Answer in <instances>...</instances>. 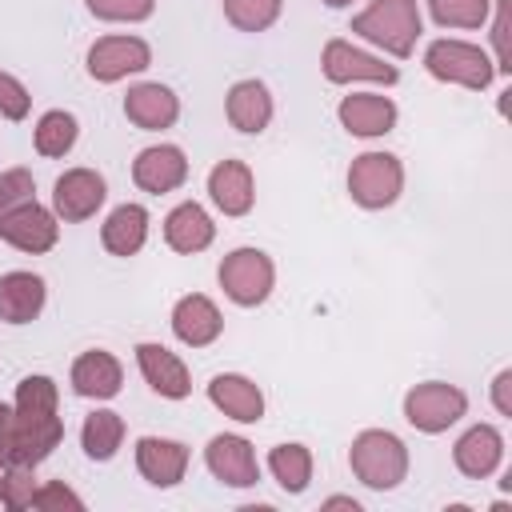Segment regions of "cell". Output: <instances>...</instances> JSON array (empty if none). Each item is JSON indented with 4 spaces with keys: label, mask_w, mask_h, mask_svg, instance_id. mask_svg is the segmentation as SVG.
I'll return each mask as SVG.
<instances>
[{
    "label": "cell",
    "mask_w": 512,
    "mask_h": 512,
    "mask_svg": "<svg viewBox=\"0 0 512 512\" xmlns=\"http://www.w3.org/2000/svg\"><path fill=\"white\" fill-rule=\"evenodd\" d=\"M56 384L48 376H24L16 388V412L0 416V456L4 464L32 468L60 444Z\"/></svg>",
    "instance_id": "cell-1"
},
{
    "label": "cell",
    "mask_w": 512,
    "mask_h": 512,
    "mask_svg": "<svg viewBox=\"0 0 512 512\" xmlns=\"http://www.w3.org/2000/svg\"><path fill=\"white\" fill-rule=\"evenodd\" d=\"M36 184L24 168L0 176V240L20 252H48L60 236L56 220L36 204Z\"/></svg>",
    "instance_id": "cell-2"
},
{
    "label": "cell",
    "mask_w": 512,
    "mask_h": 512,
    "mask_svg": "<svg viewBox=\"0 0 512 512\" xmlns=\"http://www.w3.org/2000/svg\"><path fill=\"white\" fill-rule=\"evenodd\" d=\"M352 32L380 44L392 56H408L416 36H420V12L416 0H372L356 20Z\"/></svg>",
    "instance_id": "cell-3"
},
{
    "label": "cell",
    "mask_w": 512,
    "mask_h": 512,
    "mask_svg": "<svg viewBox=\"0 0 512 512\" xmlns=\"http://www.w3.org/2000/svg\"><path fill=\"white\" fill-rule=\"evenodd\" d=\"M348 460H352V472H356L368 488H376V492L396 488V484L404 480V472H408V452H404V444H400L392 432H380V428L360 432V436L352 440Z\"/></svg>",
    "instance_id": "cell-4"
},
{
    "label": "cell",
    "mask_w": 512,
    "mask_h": 512,
    "mask_svg": "<svg viewBox=\"0 0 512 512\" xmlns=\"http://www.w3.org/2000/svg\"><path fill=\"white\" fill-rule=\"evenodd\" d=\"M400 184H404V168L388 152H364L348 168V192L360 208H388L400 196Z\"/></svg>",
    "instance_id": "cell-5"
},
{
    "label": "cell",
    "mask_w": 512,
    "mask_h": 512,
    "mask_svg": "<svg viewBox=\"0 0 512 512\" xmlns=\"http://www.w3.org/2000/svg\"><path fill=\"white\" fill-rule=\"evenodd\" d=\"M272 280H276L272 260H268L260 248H236V252L224 256V264H220V284H224V292H228L240 308L264 304L268 292H272Z\"/></svg>",
    "instance_id": "cell-6"
},
{
    "label": "cell",
    "mask_w": 512,
    "mask_h": 512,
    "mask_svg": "<svg viewBox=\"0 0 512 512\" xmlns=\"http://www.w3.org/2000/svg\"><path fill=\"white\" fill-rule=\"evenodd\" d=\"M424 64L436 80H452V84H464V88H488V80H492V60L476 44H464V40L428 44Z\"/></svg>",
    "instance_id": "cell-7"
},
{
    "label": "cell",
    "mask_w": 512,
    "mask_h": 512,
    "mask_svg": "<svg viewBox=\"0 0 512 512\" xmlns=\"http://www.w3.org/2000/svg\"><path fill=\"white\" fill-rule=\"evenodd\" d=\"M468 400L460 388L452 384H440V380H428V384H416L408 396H404V416L412 428L420 432H444L448 424H456L464 416Z\"/></svg>",
    "instance_id": "cell-8"
},
{
    "label": "cell",
    "mask_w": 512,
    "mask_h": 512,
    "mask_svg": "<svg viewBox=\"0 0 512 512\" xmlns=\"http://www.w3.org/2000/svg\"><path fill=\"white\" fill-rule=\"evenodd\" d=\"M152 64V48L136 36H104L88 48V76L100 84H112L128 72H140Z\"/></svg>",
    "instance_id": "cell-9"
},
{
    "label": "cell",
    "mask_w": 512,
    "mask_h": 512,
    "mask_svg": "<svg viewBox=\"0 0 512 512\" xmlns=\"http://www.w3.org/2000/svg\"><path fill=\"white\" fill-rule=\"evenodd\" d=\"M108 188H104V176L92 172V168H68L56 188H52V204L64 220H88L96 216V208L104 204Z\"/></svg>",
    "instance_id": "cell-10"
},
{
    "label": "cell",
    "mask_w": 512,
    "mask_h": 512,
    "mask_svg": "<svg viewBox=\"0 0 512 512\" xmlns=\"http://www.w3.org/2000/svg\"><path fill=\"white\" fill-rule=\"evenodd\" d=\"M132 180H136L144 192L164 196V192H172V188H180V184L188 180V160H184V152H180L176 144H152V148H144V152L136 156Z\"/></svg>",
    "instance_id": "cell-11"
},
{
    "label": "cell",
    "mask_w": 512,
    "mask_h": 512,
    "mask_svg": "<svg viewBox=\"0 0 512 512\" xmlns=\"http://www.w3.org/2000/svg\"><path fill=\"white\" fill-rule=\"evenodd\" d=\"M204 460H208L212 476L232 484V488H252L260 480L256 452H252V444L244 436H212L208 448H204Z\"/></svg>",
    "instance_id": "cell-12"
},
{
    "label": "cell",
    "mask_w": 512,
    "mask_h": 512,
    "mask_svg": "<svg viewBox=\"0 0 512 512\" xmlns=\"http://www.w3.org/2000/svg\"><path fill=\"white\" fill-rule=\"evenodd\" d=\"M324 76L332 84H348V80H380V84H396V68L344 44V40H328L324 44Z\"/></svg>",
    "instance_id": "cell-13"
},
{
    "label": "cell",
    "mask_w": 512,
    "mask_h": 512,
    "mask_svg": "<svg viewBox=\"0 0 512 512\" xmlns=\"http://www.w3.org/2000/svg\"><path fill=\"white\" fill-rule=\"evenodd\" d=\"M136 468L148 484L156 488H172L184 480L188 468V448L180 440H160V436H144L136 440Z\"/></svg>",
    "instance_id": "cell-14"
},
{
    "label": "cell",
    "mask_w": 512,
    "mask_h": 512,
    "mask_svg": "<svg viewBox=\"0 0 512 512\" xmlns=\"http://www.w3.org/2000/svg\"><path fill=\"white\" fill-rule=\"evenodd\" d=\"M136 360H140V372L152 384V392H160L168 400H184L192 392V376H188L184 360L176 352H168L164 344H140Z\"/></svg>",
    "instance_id": "cell-15"
},
{
    "label": "cell",
    "mask_w": 512,
    "mask_h": 512,
    "mask_svg": "<svg viewBox=\"0 0 512 512\" xmlns=\"http://www.w3.org/2000/svg\"><path fill=\"white\" fill-rule=\"evenodd\" d=\"M124 116H128L136 128H148V132L172 128L176 116H180V100H176L172 88H164V84H136V88H128V96H124Z\"/></svg>",
    "instance_id": "cell-16"
},
{
    "label": "cell",
    "mask_w": 512,
    "mask_h": 512,
    "mask_svg": "<svg viewBox=\"0 0 512 512\" xmlns=\"http://www.w3.org/2000/svg\"><path fill=\"white\" fill-rule=\"evenodd\" d=\"M208 192L216 200V208L224 216H244L256 200V188H252V172L248 164L240 160H220L212 172H208Z\"/></svg>",
    "instance_id": "cell-17"
},
{
    "label": "cell",
    "mask_w": 512,
    "mask_h": 512,
    "mask_svg": "<svg viewBox=\"0 0 512 512\" xmlns=\"http://www.w3.org/2000/svg\"><path fill=\"white\" fill-rule=\"evenodd\" d=\"M220 328H224V320H220V312H216V304L208 296L192 292V296L176 300V308H172V332L184 344L204 348V344H212L220 336Z\"/></svg>",
    "instance_id": "cell-18"
},
{
    "label": "cell",
    "mask_w": 512,
    "mask_h": 512,
    "mask_svg": "<svg viewBox=\"0 0 512 512\" xmlns=\"http://www.w3.org/2000/svg\"><path fill=\"white\" fill-rule=\"evenodd\" d=\"M120 384H124V372H120V360H116L112 352L92 348V352L76 356V364H72V388H76L80 396L108 400V396L120 392Z\"/></svg>",
    "instance_id": "cell-19"
},
{
    "label": "cell",
    "mask_w": 512,
    "mask_h": 512,
    "mask_svg": "<svg viewBox=\"0 0 512 512\" xmlns=\"http://www.w3.org/2000/svg\"><path fill=\"white\" fill-rule=\"evenodd\" d=\"M208 400H212L220 412H228L232 420H240V424H256V420L264 416V392H260L248 376H232V372L216 376V380L208 384Z\"/></svg>",
    "instance_id": "cell-20"
},
{
    "label": "cell",
    "mask_w": 512,
    "mask_h": 512,
    "mask_svg": "<svg viewBox=\"0 0 512 512\" xmlns=\"http://www.w3.org/2000/svg\"><path fill=\"white\" fill-rule=\"evenodd\" d=\"M44 308V280L36 272H8L0 276V320L28 324Z\"/></svg>",
    "instance_id": "cell-21"
},
{
    "label": "cell",
    "mask_w": 512,
    "mask_h": 512,
    "mask_svg": "<svg viewBox=\"0 0 512 512\" xmlns=\"http://www.w3.org/2000/svg\"><path fill=\"white\" fill-rule=\"evenodd\" d=\"M224 108H228L232 128H240V132H248V136L264 132L268 120H272V96H268V88H264L260 80H240V84H232Z\"/></svg>",
    "instance_id": "cell-22"
},
{
    "label": "cell",
    "mask_w": 512,
    "mask_h": 512,
    "mask_svg": "<svg viewBox=\"0 0 512 512\" xmlns=\"http://www.w3.org/2000/svg\"><path fill=\"white\" fill-rule=\"evenodd\" d=\"M340 124L352 136H384L396 124V104L388 96H344L340 100Z\"/></svg>",
    "instance_id": "cell-23"
},
{
    "label": "cell",
    "mask_w": 512,
    "mask_h": 512,
    "mask_svg": "<svg viewBox=\"0 0 512 512\" xmlns=\"http://www.w3.org/2000/svg\"><path fill=\"white\" fill-rule=\"evenodd\" d=\"M212 236H216V228H212L208 212H204L196 200L172 208L168 220H164V240H168V248H176V252H204V248L212 244Z\"/></svg>",
    "instance_id": "cell-24"
},
{
    "label": "cell",
    "mask_w": 512,
    "mask_h": 512,
    "mask_svg": "<svg viewBox=\"0 0 512 512\" xmlns=\"http://www.w3.org/2000/svg\"><path fill=\"white\" fill-rule=\"evenodd\" d=\"M500 452H504V440H500V432L496 428H488V424H476V428H468L460 440H456V468L464 472V476H472V480H480V476H488L496 464H500Z\"/></svg>",
    "instance_id": "cell-25"
},
{
    "label": "cell",
    "mask_w": 512,
    "mask_h": 512,
    "mask_svg": "<svg viewBox=\"0 0 512 512\" xmlns=\"http://www.w3.org/2000/svg\"><path fill=\"white\" fill-rule=\"evenodd\" d=\"M100 240H104V248H108L112 256H136V252L144 248V240H148V212H144L140 204H120V208L104 220Z\"/></svg>",
    "instance_id": "cell-26"
},
{
    "label": "cell",
    "mask_w": 512,
    "mask_h": 512,
    "mask_svg": "<svg viewBox=\"0 0 512 512\" xmlns=\"http://www.w3.org/2000/svg\"><path fill=\"white\" fill-rule=\"evenodd\" d=\"M120 440H124V420L116 412H108V408L92 412L84 420V428H80V444H84V452L92 460H112L116 448H120Z\"/></svg>",
    "instance_id": "cell-27"
},
{
    "label": "cell",
    "mask_w": 512,
    "mask_h": 512,
    "mask_svg": "<svg viewBox=\"0 0 512 512\" xmlns=\"http://www.w3.org/2000/svg\"><path fill=\"white\" fill-rule=\"evenodd\" d=\"M268 468L272 476L280 480L284 492H304L308 480H312V456L304 444H276L268 452Z\"/></svg>",
    "instance_id": "cell-28"
},
{
    "label": "cell",
    "mask_w": 512,
    "mask_h": 512,
    "mask_svg": "<svg viewBox=\"0 0 512 512\" xmlns=\"http://www.w3.org/2000/svg\"><path fill=\"white\" fill-rule=\"evenodd\" d=\"M72 144H76V116L60 112V108L44 112L36 124V152L40 156H64Z\"/></svg>",
    "instance_id": "cell-29"
},
{
    "label": "cell",
    "mask_w": 512,
    "mask_h": 512,
    "mask_svg": "<svg viewBox=\"0 0 512 512\" xmlns=\"http://www.w3.org/2000/svg\"><path fill=\"white\" fill-rule=\"evenodd\" d=\"M224 16L240 32H264L280 16V0H224Z\"/></svg>",
    "instance_id": "cell-30"
},
{
    "label": "cell",
    "mask_w": 512,
    "mask_h": 512,
    "mask_svg": "<svg viewBox=\"0 0 512 512\" xmlns=\"http://www.w3.org/2000/svg\"><path fill=\"white\" fill-rule=\"evenodd\" d=\"M428 8L444 28H480L488 16V0H428Z\"/></svg>",
    "instance_id": "cell-31"
},
{
    "label": "cell",
    "mask_w": 512,
    "mask_h": 512,
    "mask_svg": "<svg viewBox=\"0 0 512 512\" xmlns=\"http://www.w3.org/2000/svg\"><path fill=\"white\" fill-rule=\"evenodd\" d=\"M156 0H88V12L100 20H144Z\"/></svg>",
    "instance_id": "cell-32"
},
{
    "label": "cell",
    "mask_w": 512,
    "mask_h": 512,
    "mask_svg": "<svg viewBox=\"0 0 512 512\" xmlns=\"http://www.w3.org/2000/svg\"><path fill=\"white\" fill-rule=\"evenodd\" d=\"M28 104H32L28 88H24L16 76L0 72V116H4V120H24V116H28Z\"/></svg>",
    "instance_id": "cell-33"
},
{
    "label": "cell",
    "mask_w": 512,
    "mask_h": 512,
    "mask_svg": "<svg viewBox=\"0 0 512 512\" xmlns=\"http://www.w3.org/2000/svg\"><path fill=\"white\" fill-rule=\"evenodd\" d=\"M24 504H32V508H52V504H72V508H80V496H72L64 484H48L44 492H28V500Z\"/></svg>",
    "instance_id": "cell-34"
},
{
    "label": "cell",
    "mask_w": 512,
    "mask_h": 512,
    "mask_svg": "<svg viewBox=\"0 0 512 512\" xmlns=\"http://www.w3.org/2000/svg\"><path fill=\"white\" fill-rule=\"evenodd\" d=\"M496 68L508 72V0H496Z\"/></svg>",
    "instance_id": "cell-35"
},
{
    "label": "cell",
    "mask_w": 512,
    "mask_h": 512,
    "mask_svg": "<svg viewBox=\"0 0 512 512\" xmlns=\"http://www.w3.org/2000/svg\"><path fill=\"white\" fill-rule=\"evenodd\" d=\"M508 388H512V372H500V376H496V408H500L504 416H512V396H508Z\"/></svg>",
    "instance_id": "cell-36"
},
{
    "label": "cell",
    "mask_w": 512,
    "mask_h": 512,
    "mask_svg": "<svg viewBox=\"0 0 512 512\" xmlns=\"http://www.w3.org/2000/svg\"><path fill=\"white\" fill-rule=\"evenodd\" d=\"M328 508H352V512H356V500H348V496H332Z\"/></svg>",
    "instance_id": "cell-37"
},
{
    "label": "cell",
    "mask_w": 512,
    "mask_h": 512,
    "mask_svg": "<svg viewBox=\"0 0 512 512\" xmlns=\"http://www.w3.org/2000/svg\"><path fill=\"white\" fill-rule=\"evenodd\" d=\"M4 480H8V468H4V456H0V496H4Z\"/></svg>",
    "instance_id": "cell-38"
},
{
    "label": "cell",
    "mask_w": 512,
    "mask_h": 512,
    "mask_svg": "<svg viewBox=\"0 0 512 512\" xmlns=\"http://www.w3.org/2000/svg\"><path fill=\"white\" fill-rule=\"evenodd\" d=\"M328 8H344V4H352V0H324Z\"/></svg>",
    "instance_id": "cell-39"
},
{
    "label": "cell",
    "mask_w": 512,
    "mask_h": 512,
    "mask_svg": "<svg viewBox=\"0 0 512 512\" xmlns=\"http://www.w3.org/2000/svg\"><path fill=\"white\" fill-rule=\"evenodd\" d=\"M4 412H8V408H4V404H0V416H4Z\"/></svg>",
    "instance_id": "cell-40"
}]
</instances>
